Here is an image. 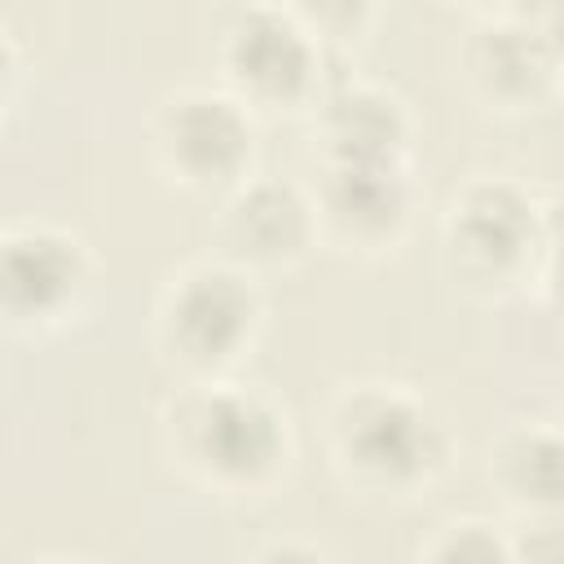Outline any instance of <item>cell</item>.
<instances>
[{"label": "cell", "mask_w": 564, "mask_h": 564, "mask_svg": "<svg viewBox=\"0 0 564 564\" xmlns=\"http://www.w3.org/2000/svg\"><path fill=\"white\" fill-rule=\"evenodd\" d=\"M154 436L163 467L181 485L238 507L273 498L291 480L300 449L291 410L264 383L238 375L176 379Z\"/></svg>", "instance_id": "cell-1"}, {"label": "cell", "mask_w": 564, "mask_h": 564, "mask_svg": "<svg viewBox=\"0 0 564 564\" xmlns=\"http://www.w3.org/2000/svg\"><path fill=\"white\" fill-rule=\"evenodd\" d=\"M322 445L335 480L375 502L423 498L458 458V436L445 410L423 388L388 375L344 379L326 397Z\"/></svg>", "instance_id": "cell-2"}, {"label": "cell", "mask_w": 564, "mask_h": 564, "mask_svg": "<svg viewBox=\"0 0 564 564\" xmlns=\"http://www.w3.org/2000/svg\"><path fill=\"white\" fill-rule=\"evenodd\" d=\"M260 273L220 251L189 256L163 273L150 304V348L172 379L238 375L264 335Z\"/></svg>", "instance_id": "cell-3"}, {"label": "cell", "mask_w": 564, "mask_h": 564, "mask_svg": "<svg viewBox=\"0 0 564 564\" xmlns=\"http://www.w3.org/2000/svg\"><path fill=\"white\" fill-rule=\"evenodd\" d=\"M150 172L189 198H225L256 172L260 115L225 84H176L145 115Z\"/></svg>", "instance_id": "cell-4"}, {"label": "cell", "mask_w": 564, "mask_h": 564, "mask_svg": "<svg viewBox=\"0 0 564 564\" xmlns=\"http://www.w3.org/2000/svg\"><path fill=\"white\" fill-rule=\"evenodd\" d=\"M551 242V212L507 172L467 176L441 212V260L471 295H507L533 282Z\"/></svg>", "instance_id": "cell-5"}, {"label": "cell", "mask_w": 564, "mask_h": 564, "mask_svg": "<svg viewBox=\"0 0 564 564\" xmlns=\"http://www.w3.org/2000/svg\"><path fill=\"white\" fill-rule=\"evenodd\" d=\"M326 53L282 0H229L212 26L216 75L256 115H308L330 84Z\"/></svg>", "instance_id": "cell-6"}, {"label": "cell", "mask_w": 564, "mask_h": 564, "mask_svg": "<svg viewBox=\"0 0 564 564\" xmlns=\"http://www.w3.org/2000/svg\"><path fill=\"white\" fill-rule=\"evenodd\" d=\"M97 291V256L70 225L9 220L0 234V317L13 335L40 339L75 326Z\"/></svg>", "instance_id": "cell-7"}, {"label": "cell", "mask_w": 564, "mask_h": 564, "mask_svg": "<svg viewBox=\"0 0 564 564\" xmlns=\"http://www.w3.org/2000/svg\"><path fill=\"white\" fill-rule=\"evenodd\" d=\"M313 207L322 247L344 260H388L419 216L410 163H317Z\"/></svg>", "instance_id": "cell-8"}, {"label": "cell", "mask_w": 564, "mask_h": 564, "mask_svg": "<svg viewBox=\"0 0 564 564\" xmlns=\"http://www.w3.org/2000/svg\"><path fill=\"white\" fill-rule=\"evenodd\" d=\"M322 247L313 189L286 176L251 172L225 198H216L212 216V251L251 269V273H286L300 269Z\"/></svg>", "instance_id": "cell-9"}, {"label": "cell", "mask_w": 564, "mask_h": 564, "mask_svg": "<svg viewBox=\"0 0 564 564\" xmlns=\"http://www.w3.org/2000/svg\"><path fill=\"white\" fill-rule=\"evenodd\" d=\"M458 79L489 115H533L560 97L555 62L524 9L476 13L458 44Z\"/></svg>", "instance_id": "cell-10"}, {"label": "cell", "mask_w": 564, "mask_h": 564, "mask_svg": "<svg viewBox=\"0 0 564 564\" xmlns=\"http://www.w3.org/2000/svg\"><path fill=\"white\" fill-rule=\"evenodd\" d=\"M308 119L317 163H410L419 132L410 101L366 75L330 79Z\"/></svg>", "instance_id": "cell-11"}, {"label": "cell", "mask_w": 564, "mask_h": 564, "mask_svg": "<svg viewBox=\"0 0 564 564\" xmlns=\"http://www.w3.org/2000/svg\"><path fill=\"white\" fill-rule=\"evenodd\" d=\"M485 471L511 516L564 511V423H507L485 449Z\"/></svg>", "instance_id": "cell-12"}, {"label": "cell", "mask_w": 564, "mask_h": 564, "mask_svg": "<svg viewBox=\"0 0 564 564\" xmlns=\"http://www.w3.org/2000/svg\"><path fill=\"white\" fill-rule=\"evenodd\" d=\"M432 564H511V533L507 520L494 516H449L441 520L414 551Z\"/></svg>", "instance_id": "cell-13"}, {"label": "cell", "mask_w": 564, "mask_h": 564, "mask_svg": "<svg viewBox=\"0 0 564 564\" xmlns=\"http://www.w3.org/2000/svg\"><path fill=\"white\" fill-rule=\"evenodd\" d=\"M330 53L335 48H357L379 13V0H282Z\"/></svg>", "instance_id": "cell-14"}, {"label": "cell", "mask_w": 564, "mask_h": 564, "mask_svg": "<svg viewBox=\"0 0 564 564\" xmlns=\"http://www.w3.org/2000/svg\"><path fill=\"white\" fill-rule=\"evenodd\" d=\"M511 564H564V511L511 516Z\"/></svg>", "instance_id": "cell-15"}, {"label": "cell", "mask_w": 564, "mask_h": 564, "mask_svg": "<svg viewBox=\"0 0 564 564\" xmlns=\"http://www.w3.org/2000/svg\"><path fill=\"white\" fill-rule=\"evenodd\" d=\"M533 286H538V300H542V313L551 317L555 335L564 339V234L551 229V242H546V256L533 273Z\"/></svg>", "instance_id": "cell-16"}, {"label": "cell", "mask_w": 564, "mask_h": 564, "mask_svg": "<svg viewBox=\"0 0 564 564\" xmlns=\"http://www.w3.org/2000/svg\"><path fill=\"white\" fill-rule=\"evenodd\" d=\"M529 13V22L538 26L551 62H555V79H560V97H564V0H529V4H516Z\"/></svg>", "instance_id": "cell-17"}, {"label": "cell", "mask_w": 564, "mask_h": 564, "mask_svg": "<svg viewBox=\"0 0 564 564\" xmlns=\"http://www.w3.org/2000/svg\"><path fill=\"white\" fill-rule=\"evenodd\" d=\"M251 560H260V564H282V560L317 564V560H330V551L317 546V542H304V538H273V542H260L251 551Z\"/></svg>", "instance_id": "cell-18"}, {"label": "cell", "mask_w": 564, "mask_h": 564, "mask_svg": "<svg viewBox=\"0 0 564 564\" xmlns=\"http://www.w3.org/2000/svg\"><path fill=\"white\" fill-rule=\"evenodd\" d=\"M463 4H471L476 13H489V9H507V4H520V0H463Z\"/></svg>", "instance_id": "cell-19"}]
</instances>
